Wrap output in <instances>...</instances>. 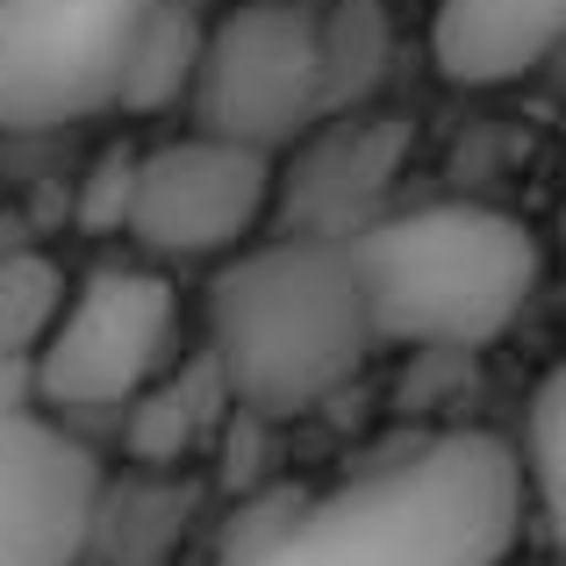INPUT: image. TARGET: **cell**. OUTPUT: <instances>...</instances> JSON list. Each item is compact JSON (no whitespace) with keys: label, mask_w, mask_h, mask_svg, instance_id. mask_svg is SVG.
Returning <instances> with one entry per match:
<instances>
[{"label":"cell","mask_w":566,"mask_h":566,"mask_svg":"<svg viewBox=\"0 0 566 566\" xmlns=\"http://www.w3.org/2000/svg\"><path fill=\"white\" fill-rule=\"evenodd\" d=\"M524 524V459L488 430H444L302 502L287 531L216 566H502Z\"/></svg>","instance_id":"obj_1"},{"label":"cell","mask_w":566,"mask_h":566,"mask_svg":"<svg viewBox=\"0 0 566 566\" xmlns=\"http://www.w3.org/2000/svg\"><path fill=\"white\" fill-rule=\"evenodd\" d=\"M380 345L359 251L323 237L251 244L208 280V359L237 416H302L331 401Z\"/></svg>","instance_id":"obj_2"},{"label":"cell","mask_w":566,"mask_h":566,"mask_svg":"<svg viewBox=\"0 0 566 566\" xmlns=\"http://www.w3.org/2000/svg\"><path fill=\"white\" fill-rule=\"evenodd\" d=\"M352 251H359L366 294H374L380 345L459 352V359L495 345L524 316L545 265L531 222L502 216L488 201L395 208Z\"/></svg>","instance_id":"obj_3"},{"label":"cell","mask_w":566,"mask_h":566,"mask_svg":"<svg viewBox=\"0 0 566 566\" xmlns=\"http://www.w3.org/2000/svg\"><path fill=\"white\" fill-rule=\"evenodd\" d=\"M180 0H0V129L36 137L129 101Z\"/></svg>","instance_id":"obj_4"},{"label":"cell","mask_w":566,"mask_h":566,"mask_svg":"<svg viewBox=\"0 0 566 566\" xmlns=\"http://www.w3.org/2000/svg\"><path fill=\"white\" fill-rule=\"evenodd\" d=\"M193 123L201 137L244 144V151H287L331 123L323 94V14L302 0H251L208 29V57L193 80Z\"/></svg>","instance_id":"obj_5"},{"label":"cell","mask_w":566,"mask_h":566,"mask_svg":"<svg viewBox=\"0 0 566 566\" xmlns=\"http://www.w3.org/2000/svg\"><path fill=\"white\" fill-rule=\"evenodd\" d=\"M180 294L151 265H101L80 280L57 337L36 359L43 409H137L172 359Z\"/></svg>","instance_id":"obj_6"},{"label":"cell","mask_w":566,"mask_h":566,"mask_svg":"<svg viewBox=\"0 0 566 566\" xmlns=\"http://www.w3.org/2000/svg\"><path fill=\"white\" fill-rule=\"evenodd\" d=\"M280 208V166L265 151L222 137H172L137 158V208L129 237L151 259H216L237 251Z\"/></svg>","instance_id":"obj_7"},{"label":"cell","mask_w":566,"mask_h":566,"mask_svg":"<svg viewBox=\"0 0 566 566\" xmlns=\"http://www.w3.org/2000/svg\"><path fill=\"white\" fill-rule=\"evenodd\" d=\"M101 459L43 409H0V566H72L101 531Z\"/></svg>","instance_id":"obj_8"},{"label":"cell","mask_w":566,"mask_h":566,"mask_svg":"<svg viewBox=\"0 0 566 566\" xmlns=\"http://www.w3.org/2000/svg\"><path fill=\"white\" fill-rule=\"evenodd\" d=\"M409 158L401 115H337L308 144H294V166L280 172V237H323V244H359L395 208L387 193Z\"/></svg>","instance_id":"obj_9"},{"label":"cell","mask_w":566,"mask_h":566,"mask_svg":"<svg viewBox=\"0 0 566 566\" xmlns=\"http://www.w3.org/2000/svg\"><path fill=\"white\" fill-rule=\"evenodd\" d=\"M566 43V0H438L430 57L452 86H510Z\"/></svg>","instance_id":"obj_10"},{"label":"cell","mask_w":566,"mask_h":566,"mask_svg":"<svg viewBox=\"0 0 566 566\" xmlns=\"http://www.w3.org/2000/svg\"><path fill=\"white\" fill-rule=\"evenodd\" d=\"M230 409H237V401H230V380H222V366L201 352L180 380H158L151 395L129 409L123 444H129V459H137V467H172V459H187L201 438H216V423Z\"/></svg>","instance_id":"obj_11"},{"label":"cell","mask_w":566,"mask_h":566,"mask_svg":"<svg viewBox=\"0 0 566 566\" xmlns=\"http://www.w3.org/2000/svg\"><path fill=\"white\" fill-rule=\"evenodd\" d=\"M395 57V0H331L323 8V94L337 115H366Z\"/></svg>","instance_id":"obj_12"},{"label":"cell","mask_w":566,"mask_h":566,"mask_svg":"<svg viewBox=\"0 0 566 566\" xmlns=\"http://www.w3.org/2000/svg\"><path fill=\"white\" fill-rule=\"evenodd\" d=\"M65 308V273L43 251H8L0 259V374H36Z\"/></svg>","instance_id":"obj_13"},{"label":"cell","mask_w":566,"mask_h":566,"mask_svg":"<svg viewBox=\"0 0 566 566\" xmlns=\"http://www.w3.org/2000/svg\"><path fill=\"white\" fill-rule=\"evenodd\" d=\"M208 29H216V22H201V0H180V8L158 22V36H151V51H144L137 80H129L123 115H158V108H172L180 94H193L201 57H208Z\"/></svg>","instance_id":"obj_14"},{"label":"cell","mask_w":566,"mask_h":566,"mask_svg":"<svg viewBox=\"0 0 566 566\" xmlns=\"http://www.w3.org/2000/svg\"><path fill=\"white\" fill-rule=\"evenodd\" d=\"M524 481H531V495H538V516H545V531H553V545L566 559V359L538 380V395H531Z\"/></svg>","instance_id":"obj_15"},{"label":"cell","mask_w":566,"mask_h":566,"mask_svg":"<svg viewBox=\"0 0 566 566\" xmlns=\"http://www.w3.org/2000/svg\"><path fill=\"white\" fill-rule=\"evenodd\" d=\"M137 158L144 151H101L80 193V222L86 230H129V208H137Z\"/></svg>","instance_id":"obj_16"}]
</instances>
